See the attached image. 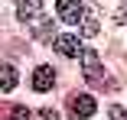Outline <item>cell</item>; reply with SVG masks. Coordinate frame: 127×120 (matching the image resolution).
I'll return each instance as SVG.
<instances>
[{
  "mask_svg": "<svg viewBox=\"0 0 127 120\" xmlns=\"http://www.w3.org/2000/svg\"><path fill=\"white\" fill-rule=\"evenodd\" d=\"M117 3H121L117 7V23H124L127 20V0H117Z\"/></svg>",
  "mask_w": 127,
  "mask_h": 120,
  "instance_id": "8fae6325",
  "label": "cell"
},
{
  "mask_svg": "<svg viewBox=\"0 0 127 120\" xmlns=\"http://www.w3.org/2000/svg\"><path fill=\"white\" fill-rule=\"evenodd\" d=\"M10 120H30V110L26 107H13L10 110Z\"/></svg>",
  "mask_w": 127,
  "mask_h": 120,
  "instance_id": "9c48e42d",
  "label": "cell"
},
{
  "mask_svg": "<svg viewBox=\"0 0 127 120\" xmlns=\"http://www.w3.org/2000/svg\"><path fill=\"white\" fill-rule=\"evenodd\" d=\"M111 120H127V110H124L121 104H114V107H111Z\"/></svg>",
  "mask_w": 127,
  "mask_h": 120,
  "instance_id": "30bf717a",
  "label": "cell"
},
{
  "mask_svg": "<svg viewBox=\"0 0 127 120\" xmlns=\"http://www.w3.org/2000/svg\"><path fill=\"white\" fill-rule=\"evenodd\" d=\"M68 110H72V117L88 120V117L98 110V101L91 98V94H68Z\"/></svg>",
  "mask_w": 127,
  "mask_h": 120,
  "instance_id": "7a4b0ae2",
  "label": "cell"
},
{
  "mask_svg": "<svg viewBox=\"0 0 127 120\" xmlns=\"http://www.w3.org/2000/svg\"><path fill=\"white\" fill-rule=\"evenodd\" d=\"M78 23L85 26V36H98V29H101V26H98V20H95V16H88V13H85Z\"/></svg>",
  "mask_w": 127,
  "mask_h": 120,
  "instance_id": "ba28073f",
  "label": "cell"
},
{
  "mask_svg": "<svg viewBox=\"0 0 127 120\" xmlns=\"http://www.w3.org/2000/svg\"><path fill=\"white\" fill-rule=\"evenodd\" d=\"M56 13L62 23H78L85 16V7H82V0H56Z\"/></svg>",
  "mask_w": 127,
  "mask_h": 120,
  "instance_id": "277c9868",
  "label": "cell"
},
{
  "mask_svg": "<svg viewBox=\"0 0 127 120\" xmlns=\"http://www.w3.org/2000/svg\"><path fill=\"white\" fill-rule=\"evenodd\" d=\"M52 45H56V52L62 55V59H82V49H85V45H82V39L78 36H56L52 39Z\"/></svg>",
  "mask_w": 127,
  "mask_h": 120,
  "instance_id": "3957f363",
  "label": "cell"
},
{
  "mask_svg": "<svg viewBox=\"0 0 127 120\" xmlns=\"http://www.w3.org/2000/svg\"><path fill=\"white\" fill-rule=\"evenodd\" d=\"M39 16H42V3H39V0H16V20L33 23Z\"/></svg>",
  "mask_w": 127,
  "mask_h": 120,
  "instance_id": "8992f818",
  "label": "cell"
},
{
  "mask_svg": "<svg viewBox=\"0 0 127 120\" xmlns=\"http://www.w3.org/2000/svg\"><path fill=\"white\" fill-rule=\"evenodd\" d=\"M20 84V71L10 62H0V91H13Z\"/></svg>",
  "mask_w": 127,
  "mask_h": 120,
  "instance_id": "52a82bcc",
  "label": "cell"
},
{
  "mask_svg": "<svg viewBox=\"0 0 127 120\" xmlns=\"http://www.w3.org/2000/svg\"><path fill=\"white\" fill-rule=\"evenodd\" d=\"M39 117H42V120H59V114H56V110H46V107H42V114H39Z\"/></svg>",
  "mask_w": 127,
  "mask_h": 120,
  "instance_id": "7c38bea8",
  "label": "cell"
},
{
  "mask_svg": "<svg viewBox=\"0 0 127 120\" xmlns=\"http://www.w3.org/2000/svg\"><path fill=\"white\" fill-rule=\"evenodd\" d=\"M52 84H56V68L39 65V68L33 71V88H36L39 94H46V91H52Z\"/></svg>",
  "mask_w": 127,
  "mask_h": 120,
  "instance_id": "5b68a950",
  "label": "cell"
},
{
  "mask_svg": "<svg viewBox=\"0 0 127 120\" xmlns=\"http://www.w3.org/2000/svg\"><path fill=\"white\" fill-rule=\"evenodd\" d=\"M82 62H85V81L88 84H104V65H101L98 52L82 49Z\"/></svg>",
  "mask_w": 127,
  "mask_h": 120,
  "instance_id": "6da1fadb",
  "label": "cell"
}]
</instances>
